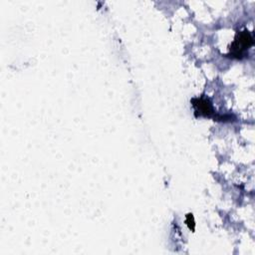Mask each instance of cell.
Instances as JSON below:
<instances>
[{"label": "cell", "mask_w": 255, "mask_h": 255, "mask_svg": "<svg viewBox=\"0 0 255 255\" xmlns=\"http://www.w3.org/2000/svg\"><path fill=\"white\" fill-rule=\"evenodd\" d=\"M190 103L194 109L195 117H205V118H214L215 112L212 107V104L208 98L203 96L198 98H193Z\"/></svg>", "instance_id": "cell-2"}, {"label": "cell", "mask_w": 255, "mask_h": 255, "mask_svg": "<svg viewBox=\"0 0 255 255\" xmlns=\"http://www.w3.org/2000/svg\"><path fill=\"white\" fill-rule=\"evenodd\" d=\"M185 224L187 225V227L189 228V230H191L192 232L195 229V221H194V217L192 213H187L185 215Z\"/></svg>", "instance_id": "cell-3"}, {"label": "cell", "mask_w": 255, "mask_h": 255, "mask_svg": "<svg viewBox=\"0 0 255 255\" xmlns=\"http://www.w3.org/2000/svg\"><path fill=\"white\" fill-rule=\"evenodd\" d=\"M253 45V36L247 30L238 31L234 37L233 42L229 46V52L227 54L228 57L234 59H243L247 55V51Z\"/></svg>", "instance_id": "cell-1"}]
</instances>
